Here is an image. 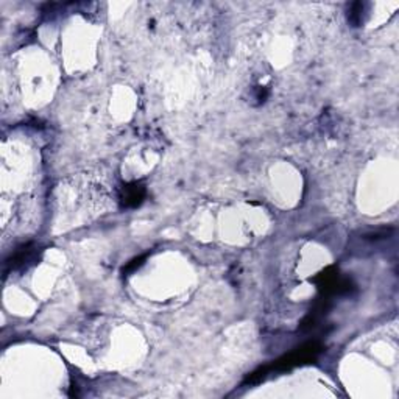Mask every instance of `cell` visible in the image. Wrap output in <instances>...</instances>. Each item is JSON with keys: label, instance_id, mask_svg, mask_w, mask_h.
<instances>
[{"label": "cell", "instance_id": "cell-1", "mask_svg": "<svg viewBox=\"0 0 399 399\" xmlns=\"http://www.w3.org/2000/svg\"><path fill=\"white\" fill-rule=\"evenodd\" d=\"M145 197V187L139 183H131L124 186L120 195V203L124 208H136L139 206Z\"/></svg>", "mask_w": 399, "mask_h": 399}, {"label": "cell", "instance_id": "cell-2", "mask_svg": "<svg viewBox=\"0 0 399 399\" xmlns=\"http://www.w3.org/2000/svg\"><path fill=\"white\" fill-rule=\"evenodd\" d=\"M142 260H144V257H139V259H134V260H131V264H128V265L124 268V273H125V272H126V273L133 272L136 267H139V265L142 264Z\"/></svg>", "mask_w": 399, "mask_h": 399}]
</instances>
